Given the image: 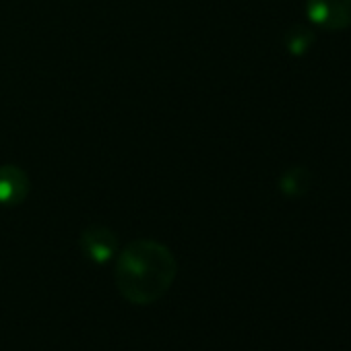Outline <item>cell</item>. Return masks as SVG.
Returning a JSON list of instances; mask_svg holds the SVG:
<instances>
[{"label": "cell", "instance_id": "obj_1", "mask_svg": "<svg viewBox=\"0 0 351 351\" xmlns=\"http://www.w3.org/2000/svg\"><path fill=\"white\" fill-rule=\"evenodd\" d=\"M178 275L173 252L155 240H136L120 250L114 279L120 295L136 306L161 300Z\"/></svg>", "mask_w": 351, "mask_h": 351}, {"label": "cell", "instance_id": "obj_2", "mask_svg": "<svg viewBox=\"0 0 351 351\" xmlns=\"http://www.w3.org/2000/svg\"><path fill=\"white\" fill-rule=\"evenodd\" d=\"M308 17L326 32L351 27V0H308Z\"/></svg>", "mask_w": 351, "mask_h": 351}, {"label": "cell", "instance_id": "obj_3", "mask_svg": "<svg viewBox=\"0 0 351 351\" xmlns=\"http://www.w3.org/2000/svg\"><path fill=\"white\" fill-rule=\"evenodd\" d=\"M79 246L91 263L106 265L118 252V236L106 226H89L83 230Z\"/></svg>", "mask_w": 351, "mask_h": 351}, {"label": "cell", "instance_id": "obj_4", "mask_svg": "<svg viewBox=\"0 0 351 351\" xmlns=\"http://www.w3.org/2000/svg\"><path fill=\"white\" fill-rule=\"evenodd\" d=\"M29 176L19 165H0V205L17 207L29 195Z\"/></svg>", "mask_w": 351, "mask_h": 351}, {"label": "cell", "instance_id": "obj_5", "mask_svg": "<svg viewBox=\"0 0 351 351\" xmlns=\"http://www.w3.org/2000/svg\"><path fill=\"white\" fill-rule=\"evenodd\" d=\"M314 42V34L302 25H295L291 27V32H287L285 36V46L291 54H304Z\"/></svg>", "mask_w": 351, "mask_h": 351}, {"label": "cell", "instance_id": "obj_6", "mask_svg": "<svg viewBox=\"0 0 351 351\" xmlns=\"http://www.w3.org/2000/svg\"><path fill=\"white\" fill-rule=\"evenodd\" d=\"M281 189L285 191V195H291V197H298L302 195L306 189H308V173L300 167L295 169H289L283 180H281Z\"/></svg>", "mask_w": 351, "mask_h": 351}]
</instances>
